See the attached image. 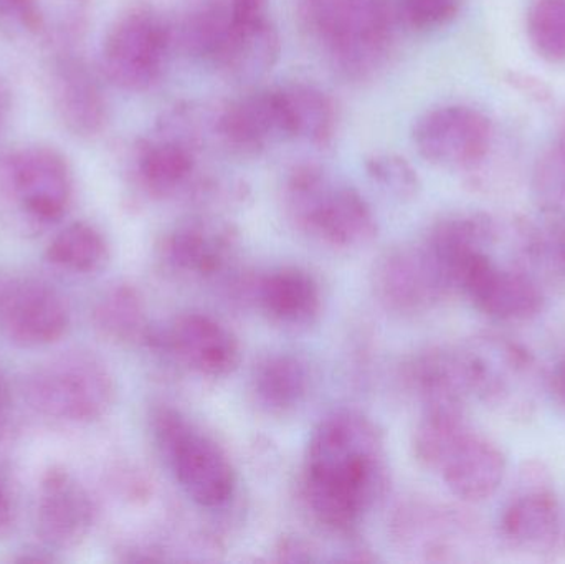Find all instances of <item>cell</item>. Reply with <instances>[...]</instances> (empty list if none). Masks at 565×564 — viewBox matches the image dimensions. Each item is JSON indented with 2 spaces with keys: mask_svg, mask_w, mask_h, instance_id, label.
Listing matches in <instances>:
<instances>
[{
  "mask_svg": "<svg viewBox=\"0 0 565 564\" xmlns=\"http://www.w3.org/2000/svg\"><path fill=\"white\" fill-rule=\"evenodd\" d=\"M384 440L375 424L354 411L326 416L309 437L305 496L319 523L349 532L385 489Z\"/></svg>",
  "mask_w": 565,
  "mask_h": 564,
  "instance_id": "6da1fadb",
  "label": "cell"
},
{
  "mask_svg": "<svg viewBox=\"0 0 565 564\" xmlns=\"http://www.w3.org/2000/svg\"><path fill=\"white\" fill-rule=\"evenodd\" d=\"M407 380L424 406L467 407L477 397V373L470 347L430 348L407 364Z\"/></svg>",
  "mask_w": 565,
  "mask_h": 564,
  "instance_id": "e0dca14e",
  "label": "cell"
},
{
  "mask_svg": "<svg viewBox=\"0 0 565 564\" xmlns=\"http://www.w3.org/2000/svg\"><path fill=\"white\" fill-rule=\"evenodd\" d=\"M136 169L142 188L156 198L178 192L194 171V156L182 142L171 139L142 141L136 151Z\"/></svg>",
  "mask_w": 565,
  "mask_h": 564,
  "instance_id": "cb8c5ba5",
  "label": "cell"
},
{
  "mask_svg": "<svg viewBox=\"0 0 565 564\" xmlns=\"http://www.w3.org/2000/svg\"><path fill=\"white\" fill-rule=\"evenodd\" d=\"M148 343L164 347L185 368L207 377H225L241 364V343L225 324L204 313L175 318L164 334L149 331Z\"/></svg>",
  "mask_w": 565,
  "mask_h": 564,
  "instance_id": "2e32d148",
  "label": "cell"
},
{
  "mask_svg": "<svg viewBox=\"0 0 565 564\" xmlns=\"http://www.w3.org/2000/svg\"><path fill=\"white\" fill-rule=\"evenodd\" d=\"M544 225L521 227V252L531 264L565 274V211L546 214Z\"/></svg>",
  "mask_w": 565,
  "mask_h": 564,
  "instance_id": "f546056e",
  "label": "cell"
},
{
  "mask_svg": "<svg viewBox=\"0 0 565 564\" xmlns=\"http://www.w3.org/2000/svg\"><path fill=\"white\" fill-rule=\"evenodd\" d=\"M375 297L387 310L424 313L450 294L430 255L420 247H398L379 258L372 274Z\"/></svg>",
  "mask_w": 565,
  "mask_h": 564,
  "instance_id": "4fadbf2b",
  "label": "cell"
},
{
  "mask_svg": "<svg viewBox=\"0 0 565 564\" xmlns=\"http://www.w3.org/2000/svg\"><path fill=\"white\" fill-rule=\"evenodd\" d=\"M507 469L503 449L471 429L448 454L437 472L461 502L481 503L500 490Z\"/></svg>",
  "mask_w": 565,
  "mask_h": 564,
  "instance_id": "d6986e66",
  "label": "cell"
},
{
  "mask_svg": "<svg viewBox=\"0 0 565 564\" xmlns=\"http://www.w3.org/2000/svg\"><path fill=\"white\" fill-rule=\"evenodd\" d=\"M544 386H546L547 394H550V400L553 401L554 406L565 416V354L554 364L551 373L547 374Z\"/></svg>",
  "mask_w": 565,
  "mask_h": 564,
  "instance_id": "d590c367",
  "label": "cell"
},
{
  "mask_svg": "<svg viewBox=\"0 0 565 564\" xmlns=\"http://www.w3.org/2000/svg\"><path fill=\"white\" fill-rule=\"evenodd\" d=\"M93 324L105 340L129 344L149 337L148 315L141 294L132 285L108 288L96 301Z\"/></svg>",
  "mask_w": 565,
  "mask_h": 564,
  "instance_id": "d4e9b609",
  "label": "cell"
},
{
  "mask_svg": "<svg viewBox=\"0 0 565 564\" xmlns=\"http://www.w3.org/2000/svg\"><path fill=\"white\" fill-rule=\"evenodd\" d=\"M490 119L470 106L450 105L425 113L414 128V142L427 161L444 168H475L490 151Z\"/></svg>",
  "mask_w": 565,
  "mask_h": 564,
  "instance_id": "8fae6325",
  "label": "cell"
},
{
  "mask_svg": "<svg viewBox=\"0 0 565 564\" xmlns=\"http://www.w3.org/2000/svg\"><path fill=\"white\" fill-rule=\"evenodd\" d=\"M268 0H227L232 22L238 33H250L267 25Z\"/></svg>",
  "mask_w": 565,
  "mask_h": 564,
  "instance_id": "e575fe53",
  "label": "cell"
},
{
  "mask_svg": "<svg viewBox=\"0 0 565 564\" xmlns=\"http://www.w3.org/2000/svg\"><path fill=\"white\" fill-rule=\"evenodd\" d=\"M46 260L73 274H95L102 270L109 258L105 235L88 222L66 225L50 242L45 251Z\"/></svg>",
  "mask_w": 565,
  "mask_h": 564,
  "instance_id": "83f0119b",
  "label": "cell"
},
{
  "mask_svg": "<svg viewBox=\"0 0 565 564\" xmlns=\"http://www.w3.org/2000/svg\"><path fill=\"white\" fill-rule=\"evenodd\" d=\"M0 328L15 347H50L68 331V304L46 281L17 278L0 290Z\"/></svg>",
  "mask_w": 565,
  "mask_h": 564,
  "instance_id": "30bf717a",
  "label": "cell"
},
{
  "mask_svg": "<svg viewBox=\"0 0 565 564\" xmlns=\"http://www.w3.org/2000/svg\"><path fill=\"white\" fill-rule=\"evenodd\" d=\"M458 6L460 0H401V13L412 29L431 30L450 22Z\"/></svg>",
  "mask_w": 565,
  "mask_h": 564,
  "instance_id": "836d02e7",
  "label": "cell"
},
{
  "mask_svg": "<svg viewBox=\"0 0 565 564\" xmlns=\"http://www.w3.org/2000/svg\"><path fill=\"white\" fill-rule=\"evenodd\" d=\"M534 202L544 214L565 211V146L557 141L537 158L531 178Z\"/></svg>",
  "mask_w": 565,
  "mask_h": 564,
  "instance_id": "4dcf8cb0",
  "label": "cell"
},
{
  "mask_svg": "<svg viewBox=\"0 0 565 564\" xmlns=\"http://www.w3.org/2000/svg\"><path fill=\"white\" fill-rule=\"evenodd\" d=\"M12 419V390L9 380L0 368V434L7 429Z\"/></svg>",
  "mask_w": 565,
  "mask_h": 564,
  "instance_id": "8d00e7d4",
  "label": "cell"
},
{
  "mask_svg": "<svg viewBox=\"0 0 565 564\" xmlns=\"http://www.w3.org/2000/svg\"><path fill=\"white\" fill-rule=\"evenodd\" d=\"M234 234L211 221H188L172 228L159 244V260L172 274L211 278L221 274L234 255Z\"/></svg>",
  "mask_w": 565,
  "mask_h": 564,
  "instance_id": "ac0fdd59",
  "label": "cell"
},
{
  "mask_svg": "<svg viewBox=\"0 0 565 564\" xmlns=\"http://www.w3.org/2000/svg\"><path fill=\"white\" fill-rule=\"evenodd\" d=\"M50 29L45 0H0V36L9 42L42 40Z\"/></svg>",
  "mask_w": 565,
  "mask_h": 564,
  "instance_id": "1f68e13d",
  "label": "cell"
},
{
  "mask_svg": "<svg viewBox=\"0 0 565 564\" xmlns=\"http://www.w3.org/2000/svg\"><path fill=\"white\" fill-rule=\"evenodd\" d=\"M95 506L82 482L62 467H52L40 480L35 506L36 535L56 552L76 549L88 539Z\"/></svg>",
  "mask_w": 565,
  "mask_h": 564,
  "instance_id": "5bb4252c",
  "label": "cell"
},
{
  "mask_svg": "<svg viewBox=\"0 0 565 564\" xmlns=\"http://www.w3.org/2000/svg\"><path fill=\"white\" fill-rule=\"evenodd\" d=\"M26 397L33 409L50 419L95 423L115 403V377L95 354L82 351L60 354L30 374Z\"/></svg>",
  "mask_w": 565,
  "mask_h": 564,
  "instance_id": "277c9868",
  "label": "cell"
},
{
  "mask_svg": "<svg viewBox=\"0 0 565 564\" xmlns=\"http://www.w3.org/2000/svg\"><path fill=\"white\" fill-rule=\"evenodd\" d=\"M467 407L427 406L414 434L418 462L437 472L454 447L470 433Z\"/></svg>",
  "mask_w": 565,
  "mask_h": 564,
  "instance_id": "4316f807",
  "label": "cell"
},
{
  "mask_svg": "<svg viewBox=\"0 0 565 564\" xmlns=\"http://www.w3.org/2000/svg\"><path fill=\"white\" fill-rule=\"evenodd\" d=\"M311 370L302 358L274 353L262 358L252 373V393L271 414H288L301 406L311 390Z\"/></svg>",
  "mask_w": 565,
  "mask_h": 564,
  "instance_id": "7402d4cb",
  "label": "cell"
},
{
  "mask_svg": "<svg viewBox=\"0 0 565 564\" xmlns=\"http://www.w3.org/2000/svg\"><path fill=\"white\" fill-rule=\"evenodd\" d=\"M257 300L270 320L285 327L311 324L322 307L318 281L299 267H280L268 272L258 281Z\"/></svg>",
  "mask_w": 565,
  "mask_h": 564,
  "instance_id": "44dd1931",
  "label": "cell"
},
{
  "mask_svg": "<svg viewBox=\"0 0 565 564\" xmlns=\"http://www.w3.org/2000/svg\"><path fill=\"white\" fill-rule=\"evenodd\" d=\"M10 108H12V93L3 79H0V129L6 125L9 118Z\"/></svg>",
  "mask_w": 565,
  "mask_h": 564,
  "instance_id": "f35d334b",
  "label": "cell"
},
{
  "mask_svg": "<svg viewBox=\"0 0 565 564\" xmlns=\"http://www.w3.org/2000/svg\"><path fill=\"white\" fill-rule=\"evenodd\" d=\"M559 141L563 142V145L565 146V119H564V123H563V129H561Z\"/></svg>",
  "mask_w": 565,
  "mask_h": 564,
  "instance_id": "ab89813d",
  "label": "cell"
},
{
  "mask_svg": "<svg viewBox=\"0 0 565 564\" xmlns=\"http://www.w3.org/2000/svg\"><path fill=\"white\" fill-rule=\"evenodd\" d=\"M45 85L53 115L70 135L92 139L105 131L108 99L92 66L73 49L50 52Z\"/></svg>",
  "mask_w": 565,
  "mask_h": 564,
  "instance_id": "9c48e42d",
  "label": "cell"
},
{
  "mask_svg": "<svg viewBox=\"0 0 565 564\" xmlns=\"http://www.w3.org/2000/svg\"><path fill=\"white\" fill-rule=\"evenodd\" d=\"M218 128L232 148L245 152L264 148L275 136H285L277 92L255 93L228 106Z\"/></svg>",
  "mask_w": 565,
  "mask_h": 564,
  "instance_id": "603a6c76",
  "label": "cell"
},
{
  "mask_svg": "<svg viewBox=\"0 0 565 564\" xmlns=\"http://www.w3.org/2000/svg\"><path fill=\"white\" fill-rule=\"evenodd\" d=\"M288 202L296 222L335 248H358L377 237V222L365 199L352 188H334L316 169L296 172Z\"/></svg>",
  "mask_w": 565,
  "mask_h": 564,
  "instance_id": "5b68a950",
  "label": "cell"
},
{
  "mask_svg": "<svg viewBox=\"0 0 565 564\" xmlns=\"http://www.w3.org/2000/svg\"><path fill=\"white\" fill-rule=\"evenodd\" d=\"M367 171L381 188L402 201L414 198L420 189L417 172L397 156H377L367 162Z\"/></svg>",
  "mask_w": 565,
  "mask_h": 564,
  "instance_id": "d6a6232c",
  "label": "cell"
},
{
  "mask_svg": "<svg viewBox=\"0 0 565 564\" xmlns=\"http://www.w3.org/2000/svg\"><path fill=\"white\" fill-rule=\"evenodd\" d=\"M312 29L351 72L372 68L391 40L388 0H308Z\"/></svg>",
  "mask_w": 565,
  "mask_h": 564,
  "instance_id": "8992f818",
  "label": "cell"
},
{
  "mask_svg": "<svg viewBox=\"0 0 565 564\" xmlns=\"http://www.w3.org/2000/svg\"><path fill=\"white\" fill-rule=\"evenodd\" d=\"M527 36L541 58L565 62V0H533L527 10Z\"/></svg>",
  "mask_w": 565,
  "mask_h": 564,
  "instance_id": "f1b7e54d",
  "label": "cell"
},
{
  "mask_svg": "<svg viewBox=\"0 0 565 564\" xmlns=\"http://www.w3.org/2000/svg\"><path fill=\"white\" fill-rule=\"evenodd\" d=\"M470 350L477 370V400L498 409H526L537 380L533 353L498 334L477 338Z\"/></svg>",
  "mask_w": 565,
  "mask_h": 564,
  "instance_id": "7c38bea8",
  "label": "cell"
},
{
  "mask_svg": "<svg viewBox=\"0 0 565 564\" xmlns=\"http://www.w3.org/2000/svg\"><path fill=\"white\" fill-rule=\"evenodd\" d=\"M169 30L146 7L126 10L109 26L102 46V73L116 88L145 92L164 70Z\"/></svg>",
  "mask_w": 565,
  "mask_h": 564,
  "instance_id": "52a82bcc",
  "label": "cell"
},
{
  "mask_svg": "<svg viewBox=\"0 0 565 564\" xmlns=\"http://www.w3.org/2000/svg\"><path fill=\"white\" fill-rule=\"evenodd\" d=\"M152 434L175 482L192 502L209 510L231 502L237 476L227 454L214 439L172 407L154 411Z\"/></svg>",
  "mask_w": 565,
  "mask_h": 564,
  "instance_id": "3957f363",
  "label": "cell"
},
{
  "mask_svg": "<svg viewBox=\"0 0 565 564\" xmlns=\"http://www.w3.org/2000/svg\"><path fill=\"white\" fill-rule=\"evenodd\" d=\"M498 228L484 214H455L441 219L428 232L424 248L455 291V278L465 264L480 254L493 251Z\"/></svg>",
  "mask_w": 565,
  "mask_h": 564,
  "instance_id": "ffe728a7",
  "label": "cell"
},
{
  "mask_svg": "<svg viewBox=\"0 0 565 564\" xmlns=\"http://www.w3.org/2000/svg\"><path fill=\"white\" fill-rule=\"evenodd\" d=\"M13 529V509L6 487L0 482V540H6Z\"/></svg>",
  "mask_w": 565,
  "mask_h": 564,
  "instance_id": "74e56055",
  "label": "cell"
},
{
  "mask_svg": "<svg viewBox=\"0 0 565 564\" xmlns=\"http://www.w3.org/2000/svg\"><path fill=\"white\" fill-rule=\"evenodd\" d=\"M75 179L52 146L26 145L0 152V231L35 237L68 212Z\"/></svg>",
  "mask_w": 565,
  "mask_h": 564,
  "instance_id": "7a4b0ae2",
  "label": "cell"
},
{
  "mask_svg": "<svg viewBox=\"0 0 565 564\" xmlns=\"http://www.w3.org/2000/svg\"><path fill=\"white\" fill-rule=\"evenodd\" d=\"M559 530V499L541 467H530L501 509L498 532L511 549L541 553L553 549Z\"/></svg>",
  "mask_w": 565,
  "mask_h": 564,
  "instance_id": "9a60e30c",
  "label": "cell"
},
{
  "mask_svg": "<svg viewBox=\"0 0 565 564\" xmlns=\"http://www.w3.org/2000/svg\"><path fill=\"white\" fill-rule=\"evenodd\" d=\"M455 291L484 317L500 323H523L543 313L546 297L533 275L504 267L491 252L468 260L455 278Z\"/></svg>",
  "mask_w": 565,
  "mask_h": 564,
  "instance_id": "ba28073f",
  "label": "cell"
},
{
  "mask_svg": "<svg viewBox=\"0 0 565 564\" xmlns=\"http://www.w3.org/2000/svg\"><path fill=\"white\" fill-rule=\"evenodd\" d=\"M285 136L322 142L331 136L334 109L324 93L312 86L292 85L277 89Z\"/></svg>",
  "mask_w": 565,
  "mask_h": 564,
  "instance_id": "484cf974",
  "label": "cell"
}]
</instances>
